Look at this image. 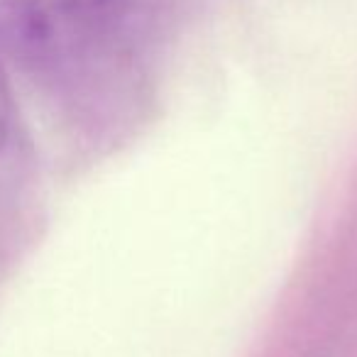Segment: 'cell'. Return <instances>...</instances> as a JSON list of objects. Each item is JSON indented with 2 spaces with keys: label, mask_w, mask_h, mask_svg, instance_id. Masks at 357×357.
I'll return each instance as SVG.
<instances>
[{
  "label": "cell",
  "mask_w": 357,
  "mask_h": 357,
  "mask_svg": "<svg viewBox=\"0 0 357 357\" xmlns=\"http://www.w3.org/2000/svg\"><path fill=\"white\" fill-rule=\"evenodd\" d=\"M0 50L84 100L125 98L139 86L132 0H0Z\"/></svg>",
  "instance_id": "obj_1"
},
{
  "label": "cell",
  "mask_w": 357,
  "mask_h": 357,
  "mask_svg": "<svg viewBox=\"0 0 357 357\" xmlns=\"http://www.w3.org/2000/svg\"><path fill=\"white\" fill-rule=\"evenodd\" d=\"M13 125H15V98H13L8 71L3 66V61H0V152L10 139Z\"/></svg>",
  "instance_id": "obj_2"
}]
</instances>
